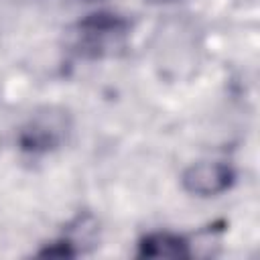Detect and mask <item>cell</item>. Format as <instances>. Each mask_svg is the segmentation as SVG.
<instances>
[{
	"label": "cell",
	"instance_id": "4",
	"mask_svg": "<svg viewBox=\"0 0 260 260\" xmlns=\"http://www.w3.org/2000/svg\"><path fill=\"white\" fill-rule=\"evenodd\" d=\"M138 256L142 258H185L187 244L173 234H148L138 244Z\"/></svg>",
	"mask_w": 260,
	"mask_h": 260
},
{
	"label": "cell",
	"instance_id": "5",
	"mask_svg": "<svg viewBox=\"0 0 260 260\" xmlns=\"http://www.w3.org/2000/svg\"><path fill=\"white\" fill-rule=\"evenodd\" d=\"M144 2H150V4H162V2H171V0H144Z\"/></svg>",
	"mask_w": 260,
	"mask_h": 260
},
{
	"label": "cell",
	"instance_id": "6",
	"mask_svg": "<svg viewBox=\"0 0 260 260\" xmlns=\"http://www.w3.org/2000/svg\"><path fill=\"white\" fill-rule=\"evenodd\" d=\"M79 2H98V0H79Z\"/></svg>",
	"mask_w": 260,
	"mask_h": 260
},
{
	"label": "cell",
	"instance_id": "2",
	"mask_svg": "<svg viewBox=\"0 0 260 260\" xmlns=\"http://www.w3.org/2000/svg\"><path fill=\"white\" fill-rule=\"evenodd\" d=\"M128 30V22L118 14H91L77 26V49L83 55H102L112 45L116 47Z\"/></svg>",
	"mask_w": 260,
	"mask_h": 260
},
{
	"label": "cell",
	"instance_id": "1",
	"mask_svg": "<svg viewBox=\"0 0 260 260\" xmlns=\"http://www.w3.org/2000/svg\"><path fill=\"white\" fill-rule=\"evenodd\" d=\"M69 116L59 108H43L20 128L18 144L28 152H47L65 142L69 134Z\"/></svg>",
	"mask_w": 260,
	"mask_h": 260
},
{
	"label": "cell",
	"instance_id": "3",
	"mask_svg": "<svg viewBox=\"0 0 260 260\" xmlns=\"http://www.w3.org/2000/svg\"><path fill=\"white\" fill-rule=\"evenodd\" d=\"M232 181H234V171L225 162H209V160L191 165L181 177L185 191L199 197H211L223 193L232 185Z\"/></svg>",
	"mask_w": 260,
	"mask_h": 260
}]
</instances>
